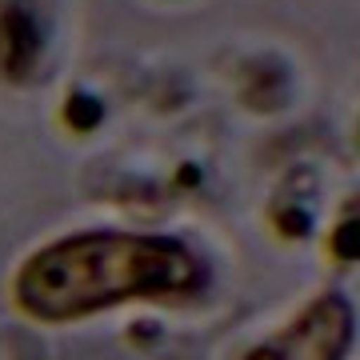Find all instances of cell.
<instances>
[{"instance_id":"cell-3","label":"cell","mask_w":360,"mask_h":360,"mask_svg":"<svg viewBox=\"0 0 360 360\" xmlns=\"http://www.w3.org/2000/svg\"><path fill=\"white\" fill-rule=\"evenodd\" d=\"M52 20L40 0H0V84L32 89L49 72Z\"/></svg>"},{"instance_id":"cell-2","label":"cell","mask_w":360,"mask_h":360,"mask_svg":"<svg viewBox=\"0 0 360 360\" xmlns=\"http://www.w3.org/2000/svg\"><path fill=\"white\" fill-rule=\"evenodd\" d=\"M356 345V304L340 288L304 300L264 340L248 345L240 360H348Z\"/></svg>"},{"instance_id":"cell-6","label":"cell","mask_w":360,"mask_h":360,"mask_svg":"<svg viewBox=\"0 0 360 360\" xmlns=\"http://www.w3.org/2000/svg\"><path fill=\"white\" fill-rule=\"evenodd\" d=\"M108 120V104H104L101 92L92 89H68L65 101H60V124L77 136H92Z\"/></svg>"},{"instance_id":"cell-7","label":"cell","mask_w":360,"mask_h":360,"mask_svg":"<svg viewBox=\"0 0 360 360\" xmlns=\"http://www.w3.org/2000/svg\"><path fill=\"white\" fill-rule=\"evenodd\" d=\"M324 252H328L336 264H356V260H360V217H356V200H348L345 212H340V217H336V224L328 229Z\"/></svg>"},{"instance_id":"cell-4","label":"cell","mask_w":360,"mask_h":360,"mask_svg":"<svg viewBox=\"0 0 360 360\" xmlns=\"http://www.w3.org/2000/svg\"><path fill=\"white\" fill-rule=\"evenodd\" d=\"M269 224L281 240H309L316 232V180L309 168L288 172L269 200Z\"/></svg>"},{"instance_id":"cell-8","label":"cell","mask_w":360,"mask_h":360,"mask_svg":"<svg viewBox=\"0 0 360 360\" xmlns=\"http://www.w3.org/2000/svg\"><path fill=\"white\" fill-rule=\"evenodd\" d=\"M200 180H205V172H200V165H193V160H180L176 172H172V184H176L180 193H193V188H200Z\"/></svg>"},{"instance_id":"cell-5","label":"cell","mask_w":360,"mask_h":360,"mask_svg":"<svg viewBox=\"0 0 360 360\" xmlns=\"http://www.w3.org/2000/svg\"><path fill=\"white\" fill-rule=\"evenodd\" d=\"M292 101V68L281 56H257L240 68V104L252 112H276Z\"/></svg>"},{"instance_id":"cell-1","label":"cell","mask_w":360,"mask_h":360,"mask_svg":"<svg viewBox=\"0 0 360 360\" xmlns=\"http://www.w3.org/2000/svg\"><path fill=\"white\" fill-rule=\"evenodd\" d=\"M212 264L172 232L77 229L32 248L13 272V304L37 324H80L124 304H193Z\"/></svg>"},{"instance_id":"cell-9","label":"cell","mask_w":360,"mask_h":360,"mask_svg":"<svg viewBox=\"0 0 360 360\" xmlns=\"http://www.w3.org/2000/svg\"><path fill=\"white\" fill-rule=\"evenodd\" d=\"M156 336H160V324H153V321H141V324H132V328H129V340H136V345L156 340Z\"/></svg>"}]
</instances>
